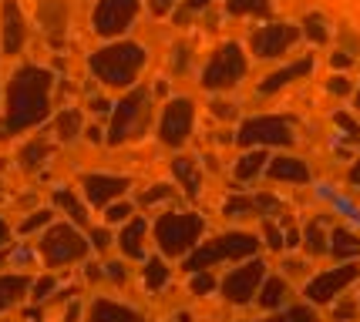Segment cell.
<instances>
[{
  "mask_svg": "<svg viewBox=\"0 0 360 322\" xmlns=\"http://www.w3.org/2000/svg\"><path fill=\"white\" fill-rule=\"evenodd\" d=\"M51 88H54V74L47 67L37 64L17 67V74L7 84V111L0 121V138L20 135L44 121L51 114Z\"/></svg>",
  "mask_w": 360,
  "mask_h": 322,
  "instance_id": "cell-1",
  "label": "cell"
},
{
  "mask_svg": "<svg viewBox=\"0 0 360 322\" xmlns=\"http://www.w3.org/2000/svg\"><path fill=\"white\" fill-rule=\"evenodd\" d=\"M148 64V51L135 41H118V44H108L101 51H94L88 58V67L91 74L105 84V88H131L139 81L141 67Z\"/></svg>",
  "mask_w": 360,
  "mask_h": 322,
  "instance_id": "cell-2",
  "label": "cell"
},
{
  "mask_svg": "<svg viewBox=\"0 0 360 322\" xmlns=\"http://www.w3.org/2000/svg\"><path fill=\"white\" fill-rule=\"evenodd\" d=\"M259 252V239L252 232H226V235H216L209 242H199L186 255V269L188 272H202V269H212L219 262H246Z\"/></svg>",
  "mask_w": 360,
  "mask_h": 322,
  "instance_id": "cell-3",
  "label": "cell"
},
{
  "mask_svg": "<svg viewBox=\"0 0 360 322\" xmlns=\"http://www.w3.org/2000/svg\"><path fill=\"white\" fill-rule=\"evenodd\" d=\"M205 218L199 212H169L158 215L155 222V242L165 259H186L192 248L202 242Z\"/></svg>",
  "mask_w": 360,
  "mask_h": 322,
  "instance_id": "cell-4",
  "label": "cell"
},
{
  "mask_svg": "<svg viewBox=\"0 0 360 322\" xmlns=\"http://www.w3.org/2000/svg\"><path fill=\"white\" fill-rule=\"evenodd\" d=\"M148 121H152V91L148 88H135L122 98V105L111 111V128L105 141L108 145H125V141H139L145 131H148Z\"/></svg>",
  "mask_w": 360,
  "mask_h": 322,
  "instance_id": "cell-5",
  "label": "cell"
},
{
  "mask_svg": "<svg viewBox=\"0 0 360 322\" xmlns=\"http://www.w3.org/2000/svg\"><path fill=\"white\" fill-rule=\"evenodd\" d=\"M246 71H250V61H246V54H243V47L239 44H222L212 51V58H209V64L202 67V84L209 94H222V91H233L236 84L246 77Z\"/></svg>",
  "mask_w": 360,
  "mask_h": 322,
  "instance_id": "cell-6",
  "label": "cell"
},
{
  "mask_svg": "<svg viewBox=\"0 0 360 322\" xmlns=\"http://www.w3.org/2000/svg\"><path fill=\"white\" fill-rule=\"evenodd\" d=\"M88 239L81 235L75 225H64V222H51L41 235V259L51 269H61V265H75V262L88 259Z\"/></svg>",
  "mask_w": 360,
  "mask_h": 322,
  "instance_id": "cell-7",
  "label": "cell"
},
{
  "mask_svg": "<svg viewBox=\"0 0 360 322\" xmlns=\"http://www.w3.org/2000/svg\"><path fill=\"white\" fill-rule=\"evenodd\" d=\"M293 121L283 114H259V118H246L236 131V141L243 148H286L293 145Z\"/></svg>",
  "mask_w": 360,
  "mask_h": 322,
  "instance_id": "cell-8",
  "label": "cell"
},
{
  "mask_svg": "<svg viewBox=\"0 0 360 322\" xmlns=\"http://www.w3.org/2000/svg\"><path fill=\"white\" fill-rule=\"evenodd\" d=\"M357 279H360L357 259L340 262L337 269H323L320 276L310 279V282L303 286V295H307V302H310V306H330V302H337V299H340V295H344Z\"/></svg>",
  "mask_w": 360,
  "mask_h": 322,
  "instance_id": "cell-9",
  "label": "cell"
},
{
  "mask_svg": "<svg viewBox=\"0 0 360 322\" xmlns=\"http://www.w3.org/2000/svg\"><path fill=\"white\" fill-rule=\"evenodd\" d=\"M263 279H266V262L263 259H246L239 269H233L229 276L222 279V299L229 302V306H250L252 299H256V292L263 286Z\"/></svg>",
  "mask_w": 360,
  "mask_h": 322,
  "instance_id": "cell-10",
  "label": "cell"
},
{
  "mask_svg": "<svg viewBox=\"0 0 360 322\" xmlns=\"http://www.w3.org/2000/svg\"><path fill=\"white\" fill-rule=\"evenodd\" d=\"M195 128V105L188 98H172L165 111H162V121H158V141L165 148H182Z\"/></svg>",
  "mask_w": 360,
  "mask_h": 322,
  "instance_id": "cell-11",
  "label": "cell"
},
{
  "mask_svg": "<svg viewBox=\"0 0 360 322\" xmlns=\"http://www.w3.org/2000/svg\"><path fill=\"white\" fill-rule=\"evenodd\" d=\"M141 0H98L94 4V34L98 37H122L131 27V20L139 17Z\"/></svg>",
  "mask_w": 360,
  "mask_h": 322,
  "instance_id": "cell-12",
  "label": "cell"
},
{
  "mask_svg": "<svg viewBox=\"0 0 360 322\" xmlns=\"http://www.w3.org/2000/svg\"><path fill=\"white\" fill-rule=\"evenodd\" d=\"M300 37L303 34H300L297 24H266V27L252 31L250 51H252V58H259V61H276L290 47H297Z\"/></svg>",
  "mask_w": 360,
  "mask_h": 322,
  "instance_id": "cell-13",
  "label": "cell"
},
{
  "mask_svg": "<svg viewBox=\"0 0 360 322\" xmlns=\"http://www.w3.org/2000/svg\"><path fill=\"white\" fill-rule=\"evenodd\" d=\"M27 44V20L20 14L17 0L0 4V51L4 54H20Z\"/></svg>",
  "mask_w": 360,
  "mask_h": 322,
  "instance_id": "cell-14",
  "label": "cell"
},
{
  "mask_svg": "<svg viewBox=\"0 0 360 322\" xmlns=\"http://www.w3.org/2000/svg\"><path fill=\"white\" fill-rule=\"evenodd\" d=\"M81 185H84V195L94 208H108L111 201H118L131 188V182L122 175H84Z\"/></svg>",
  "mask_w": 360,
  "mask_h": 322,
  "instance_id": "cell-15",
  "label": "cell"
},
{
  "mask_svg": "<svg viewBox=\"0 0 360 322\" xmlns=\"http://www.w3.org/2000/svg\"><path fill=\"white\" fill-rule=\"evenodd\" d=\"M269 182H286V185H307L310 182V168L303 158H293V154H276L269 158L266 165Z\"/></svg>",
  "mask_w": 360,
  "mask_h": 322,
  "instance_id": "cell-16",
  "label": "cell"
},
{
  "mask_svg": "<svg viewBox=\"0 0 360 322\" xmlns=\"http://www.w3.org/2000/svg\"><path fill=\"white\" fill-rule=\"evenodd\" d=\"M310 71H314V58H300V61L286 64V67H280V71L266 74L263 81H259L256 91L259 94H276V91H283L286 84H293V81H300V77H307Z\"/></svg>",
  "mask_w": 360,
  "mask_h": 322,
  "instance_id": "cell-17",
  "label": "cell"
},
{
  "mask_svg": "<svg viewBox=\"0 0 360 322\" xmlns=\"http://www.w3.org/2000/svg\"><path fill=\"white\" fill-rule=\"evenodd\" d=\"M37 17H41V24H44L51 44L61 47L64 44V27H68V4H64V0H41Z\"/></svg>",
  "mask_w": 360,
  "mask_h": 322,
  "instance_id": "cell-18",
  "label": "cell"
},
{
  "mask_svg": "<svg viewBox=\"0 0 360 322\" xmlns=\"http://www.w3.org/2000/svg\"><path fill=\"white\" fill-rule=\"evenodd\" d=\"M172 175H175V182L182 185V192H186L188 199H199V192H202V168H199L195 158H188V154L172 158Z\"/></svg>",
  "mask_w": 360,
  "mask_h": 322,
  "instance_id": "cell-19",
  "label": "cell"
},
{
  "mask_svg": "<svg viewBox=\"0 0 360 322\" xmlns=\"http://www.w3.org/2000/svg\"><path fill=\"white\" fill-rule=\"evenodd\" d=\"M88 322H145L141 312L111 302V299H94V306L88 309Z\"/></svg>",
  "mask_w": 360,
  "mask_h": 322,
  "instance_id": "cell-20",
  "label": "cell"
},
{
  "mask_svg": "<svg viewBox=\"0 0 360 322\" xmlns=\"http://www.w3.org/2000/svg\"><path fill=\"white\" fill-rule=\"evenodd\" d=\"M269 165V148H250V152L243 154L239 161H236V182H252V178H259Z\"/></svg>",
  "mask_w": 360,
  "mask_h": 322,
  "instance_id": "cell-21",
  "label": "cell"
},
{
  "mask_svg": "<svg viewBox=\"0 0 360 322\" xmlns=\"http://www.w3.org/2000/svg\"><path fill=\"white\" fill-rule=\"evenodd\" d=\"M286 292H290L286 279L266 276L263 279V286H259V292H256V302L266 309V312H276V309H283V302H286Z\"/></svg>",
  "mask_w": 360,
  "mask_h": 322,
  "instance_id": "cell-22",
  "label": "cell"
},
{
  "mask_svg": "<svg viewBox=\"0 0 360 322\" xmlns=\"http://www.w3.org/2000/svg\"><path fill=\"white\" fill-rule=\"evenodd\" d=\"M51 154H54V145H51V141H47V138H31L24 148H20L17 161H20V168H24V171H37L47 158H51Z\"/></svg>",
  "mask_w": 360,
  "mask_h": 322,
  "instance_id": "cell-23",
  "label": "cell"
},
{
  "mask_svg": "<svg viewBox=\"0 0 360 322\" xmlns=\"http://www.w3.org/2000/svg\"><path fill=\"white\" fill-rule=\"evenodd\" d=\"M145 232H148L145 218H135V222H128L125 229H122L118 246H122V252H125L128 259H141V252H145Z\"/></svg>",
  "mask_w": 360,
  "mask_h": 322,
  "instance_id": "cell-24",
  "label": "cell"
},
{
  "mask_svg": "<svg viewBox=\"0 0 360 322\" xmlns=\"http://www.w3.org/2000/svg\"><path fill=\"white\" fill-rule=\"evenodd\" d=\"M330 255H337L340 262L357 259V255H360V239H357V232L344 229V225L330 232Z\"/></svg>",
  "mask_w": 360,
  "mask_h": 322,
  "instance_id": "cell-25",
  "label": "cell"
},
{
  "mask_svg": "<svg viewBox=\"0 0 360 322\" xmlns=\"http://www.w3.org/2000/svg\"><path fill=\"white\" fill-rule=\"evenodd\" d=\"M300 232H303V242H300V246H303L307 255H327L330 252V232L323 229V222H320V218L307 222Z\"/></svg>",
  "mask_w": 360,
  "mask_h": 322,
  "instance_id": "cell-26",
  "label": "cell"
},
{
  "mask_svg": "<svg viewBox=\"0 0 360 322\" xmlns=\"http://www.w3.org/2000/svg\"><path fill=\"white\" fill-rule=\"evenodd\" d=\"M27 292H31V279L27 276H0V312L17 306Z\"/></svg>",
  "mask_w": 360,
  "mask_h": 322,
  "instance_id": "cell-27",
  "label": "cell"
},
{
  "mask_svg": "<svg viewBox=\"0 0 360 322\" xmlns=\"http://www.w3.org/2000/svg\"><path fill=\"white\" fill-rule=\"evenodd\" d=\"M54 205H58V208H64V212H68V218H71L75 225H81V229L88 225V208L81 205L78 195H75L71 188H58V192H54Z\"/></svg>",
  "mask_w": 360,
  "mask_h": 322,
  "instance_id": "cell-28",
  "label": "cell"
},
{
  "mask_svg": "<svg viewBox=\"0 0 360 322\" xmlns=\"http://www.w3.org/2000/svg\"><path fill=\"white\" fill-rule=\"evenodd\" d=\"M54 135L58 141H75L81 135V111L78 107H64L61 114L54 118Z\"/></svg>",
  "mask_w": 360,
  "mask_h": 322,
  "instance_id": "cell-29",
  "label": "cell"
},
{
  "mask_svg": "<svg viewBox=\"0 0 360 322\" xmlns=\"http://www.w3.org/2000/svg\"><path fill=\"white\" fill-rule=\"evenodd\" d=\"M226 11L233 17H269L273 0H226Z\"/></svg>",
  "mask_w": 360,
  "mask_h": 322,
  "instance_id": "cell-30",
  "label": "cell"
},
{
  "mask_svg": "<svg viewBox=\"0 0 360 322\" xmlns=\"http://www.w3.org/2000/svg\"><path fill=\"white\" fill-rule=\"evenodd\" d=\"M222 215L226 218H246V215H263L259 208V195L252 199V195H233V199L222 205Z\"/></svg>",
  "mask_w": 360,
  "mask_h": 322,
  "instance_id": "cell-31",
  "label": "cell"
},
{
  "mask_svg": "<svg viewBox=\"0 0 360 322\" xmlns=\"http://www.w3.org/2000/svg\"><path fill=\"white\" fill-rule=\"evenodd\" d=\"M300 34L310 41V44H327L330 41V24L323 20V14H307L300 24Z\"/></svg>",
  "mask_w": 360,
  "mask_h": 322,
  "instance_id": "cell-32",
  "label": "cell"
},
{
  "mask_svg": "<svg viewBox=\"0 0 360 322\" xmlns=\"http://www.w3.org/2000/svg\"><path fill=\"white\" fill-rule=\"evenodd\" d=\"M252 322H320L316 319V309L314 306H290V309H276L269 312L266 319H252Z\"/></svg>",
  "mask_w": 360,
  "mask_h": 322,
  "instance_id": "cell-33",
  "label": "cell"
},
{
  "mask_svg": "<svg viewBox=\"0 0 360 322\" xmlns=\"http://www.w3.org/2000/svg\"><path fill=\"white\" fill-rule=\"evenodd\" d=\"M169 276H172V272H169V265L162 262V255L145 262V286H148L152 292H158L162 286H169Z\"/></svg>",
  "mask_w": 360,
  "mask_h": 322,
  "instance_id": "cell-34",
  "label": "cell"
},
{
  "mask_svg": "<svg viewBox=\"0 0 360 322\" xmlns=\"http://www.w3.org/2000/svg\"><path fill=\"white\" fill-rule=\"evenodd\" d=\"M209 7H212V0H182V7L175 11V24H179V27H186L192 17L202 14V11H209Z\"/></svg>",
  "mask_w": 360,
  "mask_h": 322,
  "instance_id": "cell-35",
  "label": "cell"
},
{
  "mask_svg": "<svg viewBox=\"0 0 360 322\" xmlns=\"http://www.w3.org/2000/svg\"><path fill=\"white\" fill-rule=\"evenodd\" d=\"M51 222H54V212H51V208H37L34 215H27V218L20 222L17 232H20V235H31V232H37V229H47Z\"/></svg>",
  "mask_w": 360,
  "mask_h": 322,
  "instance_id": "cell-36",
  "label": "cell"
},
{
  "mask_svg": "<svg viewBox=\"0 0 360 322\" xmlns=\"http://www.w3.org/2000/svg\"><path fill=\"white\" fill-rule=\"evenodd\" d=\"M263 239H266V248L269 252H283L286 248V232L276 225V222H263Z\"/></svg>",
  "mask_w": 360,
  "mask_h": 322,
  "instance_id": "cell-37",
  "label": "cell"
},
{
  "mask_svg": "<svg viewBox=\"0 0 360 322\" xmlns=\"http://www.w3.org/2000/svg\"><path fill=\"white\" fill-rule=\"evenodd\" d=\"M188 289H192V295H209V292H216V276H209V269H202V272H192V279H188Z\"/></svg>",
  "mask_w": 360,
  "mask_h": 322,
  "instance_id": "cell-38",
  "label": "cell"
},
{
  "mask_svg": "<svg viewBox=\"0 0 360 322\" xmlns=\"http://www.w3.org/2000/svg\"><path fill=\"white\" fill-rule=\"evenodd\" d=\"M54 289H58V279H54V276L37 279V282H31V299H34V302H44Z\"/></svg>",
  "mask_w": 360,
  "mask_h": 322,
  "instance_id": "cell-39",
  "label": "cell"
},
{
  "mask_svg": "<svg viewBox=\"0 0 360 322\" xmlns=\"http://www.w3.org/2000/svg\"><path fill=\"white\" fill-rule=\"evenodd\" d=\"M209 111H212V118H219V121H236V114H239L233 101H222V98H212Z\"/></svg>",
  "mask_w": 360,
  "mask_h": 322,
  "instance_id": "cell-40",
  "label": "cell"
},
{
  "mask_svg": "<svg viewBox=\"0 0 360 322\" xmlns=\"http://www.w3.org/2000/svg\"><path fill=\"white\" fill-rule=\"evenodd\" d=\"M128 215H131V205L111 201L108 208H105V222H108V225H118V222H128Z\"/></svg>",
  "mask_w": 360,
  "mask_h": 322,
  "instance_id": "cell-41",
  "label": "cell"
},
{
  "mask_svg": "<svg viewBox=\"0 0 360 322\" xmlns=\"http://www.w3.org/2000/svg\"><path fill=\"white\" fill-rule=\"evenodd\" d=\"M175 192L169 188V185H152L145 195H141V205H158V201H169Z\"/></svg>",
  "mask_w": 360,
  "mask_h": 322,
  "instance_id": "cell-42",
  "label": "cell"
},
{
  "mask_svg": "<svg viewBox=\"0 0 360 322\" xmlns=\"http://www.w3.org/2000/svg\"><path fill=\"white\" fill-rule=\"evenodd\" d=\"M327 91L337 94V98H350L354 84H350V77H347V74H333V77L327 81Z\"/></svg>",
  "mask_w": 360,
  "mask_h": 322,
  "instance_id": "cell-43",
  "label": "cell"
},
{
  "mask_svg": "<svg viewBox=\"0 0 360 322\" xmlns=\"http://www.w3.org/2000/svg\"><path fill=\"white\" fill-rule=\"evenodd\" d=\"M357 302L354 299H340L337 306H333V322H350L354 316H357Z\"/></svg>",
  "mask_w": 360,
  "mask_h": 322,
  "instance_id": "cell-44",
  "label": "cell"
},
{
  "mask_svg": "<svg viewBox=\"0 0 360 322\" xmlns=\"http://www.w3.org/2000/svg\"><path fill=\"white\" fill-rule=\"evenodd\" d=\"M333 121H337V128H340V131H347V138H350V141H360V124L354 121L350 114H344V111H340Z\"/></svg>",
  "mask_w": 360,
  "mask_h": 322,
  "instance_id": "cell-45",
  "label": "cell"
},
{
  "mask_svg": "<svg viewBox=\"0 0 360 322\" xmlns=\"http://www.w3.org/2000/svg\"><path fill=\"white\" fill-rule=\"evenodd\" d=\"M179 4H182V0H148V11H152L155 17H169Z\"/></svg>",
  "mask_w": 360,
  "mask_h": 322,
  "instance_id": "cell-46",
  "label": "cell"
},
{
  "mask_svg": "<svg viewBox=\"0 0 360 322\" xmlns=\"http://www.w3.org/2000/svg\"><path fill=\"white\" fill-rule=\"evenodd\" d=\"M88 242H91V246L98 248V252H105V248H108L111 242H115V239H111V232H108V229H91V239H88Z\"/></svg>",
  "mask_w": 360,
  "mask_h": 322,
  "instance_id": "cell-47",
  "label": "cell"
},
{
  "mask_svg": "<svg viewBox=\"0 0 360 322\" xmlns=\"http://www.w3.org/2000/svg\"><path fill=\"white\" fill-rule=\"evenodd\" d=\"M330 64H333L337 71H347V67L354 64V54H350V51H333V58H330Z\"/></svg>",
  "mask_w": 360,
  "mask_h": 322,
  "instance_id": "cell-48",
  "label": "cell"
},
{
  "mask_svg": "<svg viewBox=\"0 0 360 322\" xmlns=\"http://www.w3.org/2000/svg\"><path fill=\"white\" fill-rule=\"evenodd\" d=\"M105 279H111V282H125V265H122V262H108V265H105Z\"/></svg>",
  "mask_w": 360,
  "mask_h": 322,
  "instance_id": "cell-49",
  "label": "cell"
},
{
  "mask_svg": "<svg viewBox=\"0 0 360 322\" xmlns=\"http://www.w3.org/2000/svg\"><path fill=\"white\" fill-rule=\"evenodd\" d=\"M188 61H192V54H188V47L186 44H179L175 47V71H186Z\"/></svg>",
  "mask_w": 360,
  "mask_h": 322,
  "instance_id": "cell-50",
  "label": "cell"
},
{
  "mask_svg": "<svg viewBox=\"0 0 360 322\" xmlns=\"http://www.w3.org/2000/svg\"><path fill=\"white\" fill-rule=\"evenodd\" d=\"M283 269H286L290 276H307V262H300V259H286Z\"/></svg>",
  "mask_w": 360,
  "mask_h": 322,
  "instance_id": "cell-51",
  "label": "cell"
},
{
  "mask_svg": "<svg viewBox=\"0 0 360 322\" xmlns=\"http://www.w3.org/2000/svg\"><path fill=\"white\" fill-rule=\"evenodd\" d=\"M84 138H88V141H94V145H101V141H105V131H101L98 124H91V128L84 131Z\"/></svg>",
  "mask_w": 360,
  "mask_h": 322,
  "instance_id": "cell-52",
  "label": "cell"
},
{
  "mask_svg": "<svg viewBox=\"0 0 360 322\" xmlns=\"http://www.w3.org/2000/svg\"><path fill=\"white\" fill-rule=\"evenodd\" d=\"M108 101H105V98H91V111L94 114H108Z\"/></svg>",
  "mask_w": 360,
  "mask_h": 322,
  "instance_id": "cell-53",
  "label": "cell"
},
{
  "mask_svg": "<svg viewBox=\"0 0 360 322\" xmlns=\"http://www.w3.org/2000/svg\"><path fill=\"white\" fill-rule=\"evenodd\" d=\"M4 246H11V225L0 218V248H4Z\"/></svg>",
  "mask_w": 360,
  "mask_h": 322,
  "instance_id": "cell-54",
  "label": "cell"
},
{
  "mask_svg": "<svg viewBox=\"0 0 360 322\" xmlns=\"http://www.w3.org/2000/svg\"><path fill=\"white\" fill-rule=\"evenodd\" d=\"M350 185H354V188H360V161L350 168Z\"/></svg>",
  "mask_w": 360,
  "mask_h": 322,
  "instance_id": "cell-55",
  "label": "cell"
},
{
  "mask_svg": "<svg viewBox=\"0 0 360 322\" xmlns=\"http://www.w3.org/2000/svg\"><path fill=\"white\" fill-rule=\"evenodd\" d=\"M155 94L158 98H165V94H169V84H165V81H155Z\"/></svg>",
  "mask_w": 360,
  "mask_h": 322,
  "instance_id": "cell-56",
  "label": "cell"
},
{
  "mask_svg": "<svg viewBox=\"0 0 360 322\" xmlns=\"http://www.w3.org/2000/svg\"><path fill=\"white\" fill-rule=\"evenodd\" d=\"M78 312H81L78 306H71V309H68V319H64V322H78Z\"/></svg>",
  "mask_w": 360,
  "mask_h": 322,
  "instance_id": "cell-57",
  "label": "cell"
},
{
  "mask_svg": "<svg viewBox=\"0 0 360 322\" xmlns=\"http://www.w3.org/2000/svg\"><path fill=\"white\" fill-rule=\"evenodd\" d=\"M175 322H192V316H186V312H179V316H175Z\"/></svg>",
  "mask_w": 360,
  "mask_h": 322,
  "instance_id": "cell-58",
  "label": "cell"
},
{
  "mask_svg": "<svg viewBox=\"0 0 360 322\" xmlns=\"http://www.w3.org/2000/svg\"><path fill=\"white\" fill-rule=\"evenodd\" d=\"M354 107H357V111H360V88H357V91H354Z\"/></svg>",
  "mask_w": 360,
  "mask_h": 322,
  "instance_id": "cell-59",
  "label": "cell"
}]
</instances>
